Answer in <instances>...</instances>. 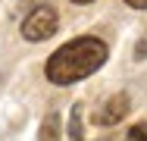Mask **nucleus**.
Instances as JSON below:
<instances>
[{"label":"nucleus","mask_w":147,"mask_h":141,"mask_svg":"<svg viewBox=\"0 0 147 141\" xmlns=\"http://www.w3.org/2000/svg\"><path fill=\"white\" fill-rule=\"evenodd\" d=\"M125 141H147V122L131 125V129H128V135H125Z\"/></svg>","instance_id":"nucleus-6"},{"label":"nucleus","mask_w":147,"mask_h":141,"mask_svg":"<svg viewBox=\"0 0 147 141\" xmlns=\"http://www.w3.org/2000/svg\"><path fill=\"white\" fill-rule=\"evenodd\" d=\"M128 113V94H113L100 110L94 113V122L97 125H116L119 119H125Z\"/></svg>","instance_id":"nucleus-3"},{"label":"nucleus","mask_w":147,"mask_h":141,"mask_svg":"<svg viewBox=\"0 0 147 141\" xmlns=\"http://www.w3.org/2000/svg\"><path fill=\"white\" fill-rule=\"evenodd\" d=\"M128 6H135V9H147V0H125Z\"/></svg>","instance_id":"nucleus-7"},{"label":"nucleus","mask_w":147,"mask_h":141,"mask_svg":"<svg viewBox=\"0 0 147 141\" xmlns=\"http://www.w3.org/2000/svg\"><path fill=\"white\" fill-rule=\"evenodd\" d=\"M59 25V16L57 9L50 6V3H41V6H34L28 16H25V22H22V38L25 41H47Z\"/></svg>","instance_id":"nucleus-2"},{"label":"nucleus","mask_w":147,"mask_h":141,"mask_svg":"<svg viewBox=\"0 0 147 141\" xmlns=\"http://www.w3.org/2000/svg\"><path fill=\"white\" fill-rule=\"evenodd\" d=\"M107 44L100 38H75L69 44H63L57 54L47 60L44 72L53 85H75L82 79L94 75L103 63H107Z\"/></svg>","instance_id":"nucleus-1"},{"label":"nucleus","mask_w":147,"mask_h":141,"mask_svg":"<svg viewBox=\"0 0 147 141\" xmlns=\"http://www.w3.org/2000/svg\"><path fill=\"white\" fill-rule=\"evenodd\" d=\"M72 3H91V0H72Z\"/></svg>","instance_id":"nucleus-8"},{"label":"nucleus","mask_w":147,"mask_h":141,"mask_svg":"<svg viewBox=\"0 0 147 141\" xmlns=\"http://www.w3.org/2000/svg\"><path fill=\"white\" fill-rule=\"evenodd\" d=\"M41 141H59V116L50 113L41 122Z\"/></svg>","instance_id":"nucleus-4"},{"label":"nucleus","mask_w":147,"mask_h":141,"mask_svg":"<svg viewBox=\"0 0 147 141\" xmlns=\"http://www.w3.org/2000/svg\"><path fill=\"white\" fill-rule=\"evenodd\" d=\"M69 138L82 141V107H78V104L72 107V113H69Z\"/></svg>","instance_id":"nucleus-5"}]
</instances>
